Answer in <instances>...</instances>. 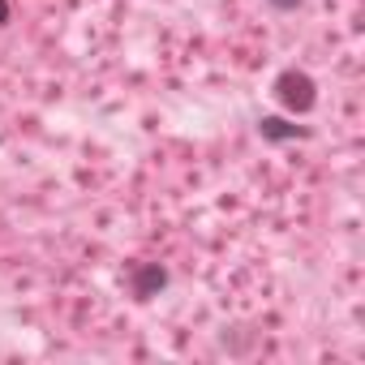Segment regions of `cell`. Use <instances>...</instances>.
<instances>
[{
	"instance_id": "cell-3",
	"label": "cell",
	"mask_w": 365,
	"mask_h": 365,
	"mask_svg": "<svg viewBox=\"0 0 365 365\" xmlns=\"http://www.w3.org/2000/svg\"><path fill=\"white\" fill-rule=\"evenodd\" d=\"M0 22H9V9H5V0H0Z\"/></svg>"
},
{
	"instance_id": "cell-2",
	"label": "cell",
	"mask_w": 365,
	"mask_h": 365,
	"mask_svg": "<svg viewBox=\"0 0 365 365\" xmlns=\"http://www.w3.org/2000/svg\"><path fill=\"white\" fill-rule=\"evenodd\" d=\"M267 133H271V138H288L292 129H284V120H267Z\"/></svg>"
},
{
	"instance_id": "cell-1",
	"label": "cell",
	"mask_w": 365,
	"mask_h": 365,
	"mask_svg": "<svg viewBox=\"0 0 365 365\" xmlns=\"http://www.w3.org/2000/svg\"><path fill=\"white\" fill-rule=\"evenodd\" d=\"M279 99H284L288 108H301V112H305V108L314 103V82H309L305 73H284V78H279Z\"/></svg>"
},
{
	"instance_id": "cell-4",
	"label": "cell",
	"mask_w": 365,
	"mask_h": 365,
	"mask_svg": "<svg viewBox=\"0 0 365 365\" xmlns=\"http://www.w3.org/2000/svg\"><path fill=\"white\" fill-rule=\"evenodd\" d=\"M275 5H279V9H292V5H297V0H275Z\"/></svg>"
}]
</instances>
